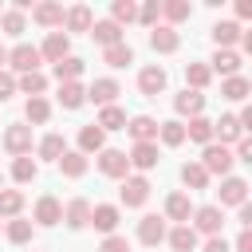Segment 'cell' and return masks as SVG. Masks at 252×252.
I'll use <instances>...</instances> for the list:
<instances>
[{
  "instance_id": "1",
  "label": "cell",
  "mask_w": 252,
  "mask_h": 252,
  "mask_svg": "<svg viewBox=\"0 0 252 252\" xmlns=\"http://www.w3.org/2000/svg\"><path fill=\"white\" fill-rule=\"evenodd\" d=\"M232 150L228 146H217V142H209L205 146V154H201V169L213 177V173H220V177H228V169H232Z\"/></svg>"
},
{
  "instance_id": "2",
  "label": "cell",
  "mask_w": 252,
  "mask_h": 252,
  "mask_svg": "<svg viewBox=\"0 0 252 252\" xmlns=\"http://www.w3.org/2000/svg\"><path fill=\"white\" fill-rule=\"evenodd\" d=\"M193 232H205V236H220V228H224V213H220V205H201V209H193V224H189Z\"/></svg>"
},
{
  "instance_id": "3",
  "label": "cell",
  "mask_w": 252,
  "mask_h": 252,
  "mask_svg": "<svg viewBox=\"0 0 252 252\" xmlns=\"http://www.w3.org/2000/svg\"><path fill=\"white\" fill-rule=\"evenodd\" d=\"M118 197H122L126 209H138V205H146V197H150V181H146L142 173H138V177H122Z\"/></svg>"
},
{
  "instance_id": "4",
  "label": "cell",
  "mask_w": 252,
  "mask_h": 252,
  "mask_svg": "<svg viewBox=\"0 0 252 252\" xmlns=\"http://www.w3.org/2000/svg\"><path fill=\"white\" fill-rule=\"evenodd\" d=\"M165 217H158V213H150V217H142L138 220V240L146 244V248H158L161 240H165Z\"/></svg>"
},
{
  "instance_id": "5",
  "label": "cell",
  "mask_w": 252,
  "mask_h": 252,
  "mask_svg": "<svg viewBox=\"0 0 252 252\" xmlns=\"http://www.w3.org/2000/svg\"><path fill=\"white\" fill-rule=\"evenodd\" d=\"M8 63H12V71H20V75L39 71V47H32V43H16V47L8 51Z\"/></svg>"
},
{
  "instance_id": "6",
  "label": "cell",
  "mask_w": 252,
  "mask_h": 252,
  "mask_svg": "<svg viewBox=\"0 0 252 252\" xmlns=\"http://www.w3.org/2000/svg\"><path fill=\"white\" fill-rule=\"evenodd\" d=\"M4 150L12 154V158H24V154H32V126H8L4 130Z\"/></svg>"
},
{
  "instance_id": "7",
  "label": "cell",
  "mask_w": 252,
  "mask_h": 252,
  "mask_svg": "<svg viewBox=\"0 0 252 252\" xmlns=\"http://www.w3.org/2000/svg\"><path fill=\"white\" fill-rule=\"evenodd\" d=\"M67 55H71V35H67V32H47V39H43V47H39V59L59 63V59H67Z\"/></svg>"
},
{
  "instance_id": "8",
  "label": "cell",
  "mask_w": 252,
  "mask_h": 252,
  "mask_svg": "<svg viewBox=\"0 0 252 252\" xmlns=\"http://www.w3.org/2000/svg\"><path fill=\"white\" fill-rule=\"evenodd\" d=\"M98 169L106 173V177H130V161H126V154L122 150H102L98 154Z\"/></svg>"
},
{
  "instance_id": "9",
  "label": "cell",
  "mask_w": 252,
  "mask_h": 252,
  "mask_svg": "<svg viewBox=\"0 0 252 252\" xmlns=\"http://www.w3.org/2000/svg\"><path fill=\"white\" fill-rule=\"evenodd\" d=\"M217 197H220V205H244L248 201V181L244 177H224L220 181V189H217Z\"/></svg>"
},
{
  "instance_id": "10",
  "label": "cell",
  "mask_w": 252,
  "mask_h": 252,
  "mask_svg": "<svg viewBox=\"0 0 252 252\" xmlns=\"http://www.w3.org/2000/svg\"><path fill=\"white\" fill-rule=\"evenodd\" d=\"M150 47H154V51H161V55H173V51L181 47V35H177L169 24H158V28L150 32Z\"/></svg>"
},
{
  "instance_id": "11",
  "label": "cell",
  "mask_w": 252,
  "mask_h": 252,
  "mask_svg": "<svg viewBox=\"0 0 252 252\" xmlns=\"http://www.w3.org/2000/svg\"><path fill=\"white\" fill-rule=\"evenodd\" d=\"M138 91H142L146 98H158V94L165 91V71H161V67H142V71H138Z\"/></svg>"
},
{
  "instance_id": "12",
  "label": "cell",
  "mask_w": 252,
  "mask_h": 252,
  "mask_svg": "<svg viewBox=\"0 0 252 252\" xmlns=\"http://www.w3.org/2000/svg\"><path fill=\"white\" fill-rule=\"evenodd\" d=\"M59 220H63V205H59L51 193H43V197L35 201V224L51 228V224H59Z\"/></svg>"
},
{
  "instance_id": "13",
  "label": "cell",
  "mask_w": 252,
  "mask_h": 252,
  "mask_svg": "<svg viewBox=\"0 0 252 252\" xmlns=\"http://www.w3.org/2000/svg\"><path fill=\"white\" fill-rule=\"evenodd\" d=\"M213 43H217V51H232V43H240V24L236 20L213 24Z\"/></svg>"
},
{
  "instance_id": "14",
  "label": "cell",
  "mask_w": 252,
  "mask_h": 252,
  "mask_svg": "<svg viewBox=\"0 0 252 252\" xmlns=\"http://www.w3.org/2000/svg\"><path fill=\"white\" fill-rule=\"evenodd\" d=\"M134 169H154L158 165V142H134V150H130V158H126Z\"/></svg>"
},
{
  "instance_id": "15",
  "label": "cell",
  "mask_w": 252,
  "mask_h": 252,
  "mask_svg": "<svg viewBox=\"0 0 252 252\" xmlns=\"http://www.w3.org/2000/svg\"><path fill=\"white\" fill-rule=\"evenodd\" d=\"M165 217L177 220V224H189V217H193V201H189V193H169V197H165Z\"/></svg>"
},
{
  "instance_id": "16",
  "label": "cell",
  "mask_w": 252,
  "mask_h": 252,
  "mask_svg": "<svg viewBox=\"0 0 252 252\" xmlns=\"http://www.w3.org/2000/svg\"><path fill=\"white\" fill-rule=\"evenodd\" d=\"M87 224H94L98 232H114L118 228V205H91V220Z\"/></svg>"
},
{
  "instance_id": "17",
  "label": "cell",
  "mask_w": 252,
  "mask_h": 252,
  "mask_svg": "<svg viewBox=\"0 0 252 252\" xmlns=\"http://www.w3.org/2000/svg\"><path fill=\"white\" fill-rule=\"evenodd\" d=\"M32 20H35L39 28H59V24H63V4L43 0V4H35V8H32Z\"/></svg>"
},
{
  "instance_id": "18",
  "label": "cell",
  "mask_w": 252,
  "mask_h": 252,
  "mask_svg": "<svg viewBox=\"0 0 252 252\" xmlns=\"http://www.w3.org/2000/svg\"><path fill=\"white\" fill-rule=\"evenodd\" d=\"M102 150H106V134H102L94 122L83 126V130H79V154L87 158V154H102Z\"/></svg>"
},
{
  "instance_id": "19",
  "label": "cell",
  "mask_w": 252,
  "mask_h": 252,
  "mask_svg": "<svg viewBox=\"0 0 252 252\" xmlns=\"http://www.w3.org/2000/svg\"><path fill=\"white\" fill-rule=\"evenodd\" d=\"M91 24H94V16H91L87 4H75V8L63 12V28L67 32H91Z\"/></svg>"
},
{
  "instance_id": "20",
  "label": "cell",
  "mask_w": 252,
  "mask_h": 252,
  "mask_svg": "<svg viewBox=\"0 0 252 252\" xmlns=\"http://www.w3.org/2000/svg\"><path fill=\"white\" fill-rule=\"evenodd\" d=\"M91 35H94V43H102V47L122 43V28H118L114 20H94V24H91Z\"/></svg>"
},
{
  "instance_id": "21",
  "label": "cell",
  "mask_w": 252,
  "mask_h": 252,
  "mask_svg": "<svg viewBox=\"0 0 252 252\" xmlns=\"http://www.w3.org/2000/svg\"><path fill=\"white\" fill-rule=\"evenodd\" d=\"M173 110H177V114H189V118H197V114L205 110V94H201V91H189V87H185V91H181V94L173 98Z\"/></svg>"
},
{
  "instance_id": "22",
  "label": "cell",
  "mask_w": 252,
  "mask_h": 252,
  "mask_svg": "<svg viewBox=\"0 0 252 252\" xmlns=\"http://www.w3.org/2000/svg\"><path fill=\"white\" fill-rule=\"evenodd\" d=\"M126 130L134 134V142H158V122H154L150 114H134V118L126 122Z\"/></svg>"
},
{
  "instance_id": "23",
  "label": "cell",
  "mask_w": 252,
  "mask_h": 252,
  "mask_svg": "<svg viewBox=\"0 0 252 252\" xmlns=\"http://www.w3.org/2000/svg\"><path fill=\"white\" fill-rule=\"evenodd\" d=\"M87 98L98 102V106H114V98H118V83H114V79H94V87L87 91Z\"/></svg>"
},
{
  "instance_id": "24",
  "label": "cell",
  "mask_w": 252,
  "mask_h": 252,
  "mask_svg": "<svg viewBox=\"0 0 252 252\" xmlns=\"http://www.w3.org/2000/svg\"><path fill=\"white\" fill-rule=\"evenodd\" d=\"M213 138H220V146L240 142V138H244V130L236 126V114H220V122H213Z\"/></svg>"
},
{
  "instance_id": "25",
  "label": "cell",
  "mask_w": 252,
  "mask_h": 252,
  "mask_svg": "<svg viewBox=\"0 0 252 252\" xmlns=\"http://www.w3.org/2000/svg\"><path fill=\"white\" fill-rule=\"evenodd\" d=\"M63 220H67L71 228H83V224L91 220V201H87V197H75V201H67V209H63Z\"/></svg>"
},
{
  "instance_id": "26",
  "label": "cell",
  "mask_w": 252,
  "mask_h": 252,
  "mask_svg": "<svg viewBox=\"0 0 252 252\" xmlns=\"http://www.w3.org/2000/svg\"><path fill=\"white\" fill-rule=\"evenodd\" d=\"M165 240H169L173 252H193V248H197V232H193L189 224H177L173 232H165Z\"/></svg>"
},
{
  "instance_id": "27",
  "label": "cell",
  "mask_w": 252,
  "mask_h": 252,
  "mask_svg": "<svg viewBox=\"0 0 252 252\" xmlns=\"http://www.w3.org/2000/svg\"><path fill=\"white\" fill-rule=\"evenodd\" d=\"M102 63H106V67H130V63H134L130 43L122 39V43H114V47H102Z\"/></svg>"
},
{
  "instance_id": "28",
  "label": "cell",
  "mask_w": 252,
  "mask_h": 252,
  "mask_svg": "<svg viewBox=\"0 0 252 252\" xmlns=\"http://www.w3.org/2000/svg\"><path fill=\"white\" fill-rule=\"evenodd\" d=\"M209 71H217V75L232 79V75H240V55H236V51H217V55H213V67H209Z\"/></svg>"
},
{
  "instance_id": "29",
  "label": "cell",
  "mask_w": 252,
  "mask_h": 252,
  "mask_svg": "<svg viewBox=\"0 0 252 252\" xmlns=\"http://www.w3.org/2000/svg\"><path fill=\"white\" fill-rule=\"evenodd\" d=\"M16 91H24L28 98H39V94L47 91V75H39V71H28V75H20V79H16Z\"/></svg>"
},
{
  "instance_id": "30",
  "label": "cell",
  "mask_w": 252,
  "mask_h": 252,
  "mask_svg": "<svg viewBox=\"0 0 252 252\" xmlns=\"http://www.w3.org/2000/svg\"><path fill=\"white\" fill-rule=\"evenodd\" d=\"M248 91H252V83H248L244 75H232V79H224V83H220V94H224L228 102H244V98H248Z\"/></svg>"
},
{
  "instance_id": "31",
  "label": "cell",
  "mask_w": 252,
  "mask_h": 252,
  "mask_svg": "<svg viewBox=\"0 0 252 252\" xmlns=\"http://www.w3.org/2000/svg\"><path fill=\"white\" fill-rule=\"evenodd\" d=\"M59 102H63L67 110H79V106L87 102V87H83V83H59Z\"/></svg>"
},
{
  "instance_id": "32",
  "label": "cell",
  "mask_w": 252,
  "mask_h": 252,
  "mask_svg": "<svg viewBox=\"0 0 252 252\" xmlns=\"http://www.w3.org/2000/svg\"><path fill=\"white\" fill-rule=\"evenodd\" d=\"M94 126H98L102 134H106V130H126V110H122V106H102Z\"/></svg>"
},
{
  "instance_id": "33",
  "label": "cell",
  "mask_w": 252,
  "mask_h": 252,
  "mask_svg": "<svg viewBox=\"0 0 252 252\" xmlns=\"http://www.w3.org/2000/svg\"><path fill=\"white\" fill-rule=\"evenodd\" d=\"M79 75H83V59L79 55H67V59L55 63V79L59 83H79Z\"/></svg>"
},
{
  "instance_id": "34",
  "label": "cell",
  "mask_w": 252,
  "mask_h": 252,
  "mask_svg": "<svg viewBox=\"0 0 252 252\" xmlns=\"http://www.w3.org/2000/svg\"><path fill=\"white\" fill-rule=\"evenodd\" d=\"M209 79H213L209 63H185V83H189V91H205Z\"/></svg>"
},
{
  "instance_id": "35",
  "label": "cell",
  "mask_w": 252,
  "mask_h": 252,
  "mask_svg": "<svg viewBox=\"0 0 252 252\" xmlns=\"http://www.w3.org/2000/svg\"><path fill=\"white\" fill-rule=\"evenodd\" d=\"M185 138H189V142H201V146H209V142H213V122H209V118H201V114H197V118H189V126H185Z\"/></svg>"
},
{
  "instance_id": "36",
  "label": "cell",
  "mask_w": 252,
  "mask_h": 252,
  "mask_svg": "<svg viewBox=\"0 0 252 252\" xmlns=\"http://www.w3.org/2000/svg\"><path fill=\"white\" fill-rule=\"evenodd\" d=\"M59 169H63V177H83V173H87V158H83L79 150H67V154L59 158Z\"/></svg>"
},
{
  "instance_id": "37",
  "label": "cell",
  "mask_w": 252,
  "mask_h": 252,
  "mask_svg": "<svg viewBox=\"0 0 252 252\" xmlns=\"http://www.w3.org/2000/svg\"><path fill=\"white\" fill-rule=\"evenodd\" d=\"M181 181H185V189H205L209 185V173L201 169V161H185L181 165Z\"/></svg>"
},
{
  "instance_id": "38",
  "label": "cell",
  "mask_w": 252,
  "mask_h": 252,
  "mask_svg": "<svg viewBox=\"0 0 252 252\" xmlns=\"http://www.w3.org/2000/svg\"><path fill=\"white\" fill-rule=\"evenodd\" d=\"M20 209H24V193L20 189H0V217H20Z\"/></svg>"
},
{
  "instance_id": "39",
  "label": "cell",
  "mask_w": 252,
  "mask_h": 252,
  "mask_svg": "<svg viewBox=\"0 0 252 252\" xmlns=\"http://www.w3.org/2000/svg\"><path fill=\"white\" fill-rule=\"evenodd\" d=\"M161 16H165V20H169V28H173V24L189 20V16H193V8H189V0H165V4H161Z\"/></svg>"
},
{
  "instance_id": "40",
  "label": "cell",
  "mask_w": 252,
  "mask_h": 252,
  "mask_svg": "<svg viewBox=\"0 0 252 252\" xmlns=\"http://www.w3.org/2000/svg\"><path fill=\"white\" fill-rule=\"evenodd\" d=\"M24 118H28V122H35V126H39V122H47V118H51V102H47L43 94H39V98H28Z\"/></svg>"
},
{
  "instance_id": "41",
  "label": "cell",
  "mask_w": 252,
  "mask_h": 252,
  "mask_svg": "<svg viewBox=\"0 0 252 252\" xmlns=\"http://www.w3.org/2000/svg\"><path fill=\"white\" fill-rule=\"evenodd\" d=\"M158 138L165 142V146H181L185 142V122H158Z\"/></svg>"
},
{
  "instance_id": "42",
  "label": "cell",
  "mask_w": 252,
  "mask_h": 252,
  "mask_svg": "<svg viewBox=\"0 0 252 252\" xmlns=\"http://www.w3.org/2000/svg\"><path fill=\"white\" fill-rule=\"evenodd\" d=\"M67 154V142H63V134H47L43 142H39V158H47V161H59Z\"/></svg>"
},
{
  "instance_id": "43",
  "label": "cell",
  "mask_w": 252,
  "mask_h": 252,
  "mask_svg": "<svg viewBox=\"0 0 252 252\" xmlns=\"http://www.w3.org/2000/svg\"><path fill=\"white\" fill-rule=\"evenodd\" d=\"M35 173H39V165L32 161V154H24V158H16V161H12V177H16L20 185L35 181Z\"/></svg>"
},
{
  "instance_id": "44",
  "label": "cell",
  "mask_w": 252,
  "mask_h": 252,
  "mask_svg": "<svg viewBox=\"0 0 252 252\" xmlns=\"http://www.w3.org/2000/svg\"><path fill=\"white\" fill-rule=\"evenodd\" d=\"M110 20L122 28V24H134L138 20V8L130 4V0H114V8H110Z\"/></svg>"
},
{
  "instance_id": "45",
  "label": "cell",
  "mask_w": 252,
  "mask_h": 252,
  "mask_svg": "<svg viewBox=\"0 0 252 252\" xmlns=\"http://www.w3.org/2000/svg\"><path fill=\"white\" fill-rule=\"evenodd\" d=\"M8 240H12V244H28V240H32V220L12 217V220H8Z\"/></svg>"
},
{
  "instance_id": "46",
  "label": "cell",
  "mask_w": 252,
  "mask_h": 252,
  "mask_svg": "<svg viewBox=\"0 0 252 252\" xmlns=\"http://www.w3.org/2000/svg\"><path fill=\"white\" fill-rule=\"evenodd\" d=\"M0 24H4V32H8V35H20V32L28 28V20H24V12H16V8H8V12H0Z\"/></svg>"
},
{
  "instance_id": "47",
  "label": "cell",
  "mask_w": 252,
  "mask_h": 252,
  "mask_svg": "<svg viewBox=\"0 0 252 252\" xmlns=\"http://www.w3.org/2000/svg\"><path fill=\"white\" fill-rule=\"evenodd\" d=\"M158 16H161V4H158V0H150V4L138 8V20H142L146 28H158Z\"/></svg>"
},
{
  "instance_id": "48",
  "label": "cell",
  "mask_w": 252,
  "mask_h": 252,
  "mask_svg": "<svg viewBox=\"0 0 252 252\" xmlns=\"http://www.w3.org/2000/svg\"><path fill=\"white\" fill-rule=\"evenodd\" d=\"M98 252H130V240L126 236H118V232H110L106 240H102V248Z\"/></svg>"
},
{
  "instance_id": "49",
  "label": "cell",
  "mask_w": 252,
  "mask_h": 252,
  "mask_svg": "<svg viewBox=\"0 0 252 252\" xmlns=\"http://www.w3.org/2000/svg\"><path fill=\"white\" fill-rule=\"evenodd\" d=\"M12 94H16V75L12 71H0V102L12 98Z\"/></svg>"
},
{
  "instance_id": "50",
  "label": "cell",
  "mask_w": 252,
  "mask_h": 252,
  "mask_svg": "<svg viewBox=\"0 0 252 252\" xmlns=\"http://www.w3.org/2000/svg\"><path fill=\"white\" fill-rule=\"evenodd\" d=\"M232 158H240V161H252V138H240V142H236V150H232Z\"/></svg>"
},
{
  "instance_id": "51",
  "label": "cell",
  "mask_w": 252,
  "mask_h": 252,
  "mask_svg": "<svg viewBox=\"0 0 252 252\" xmlns=\"http://www.w3.org/2000/svg\"><path fill=\"white\" fill-rule=\"evenodd\" d=\"M232 252H252V228H240V236H236Z\"/></svg>"
},
{
  "instance_id": "52",
  "label": "cell",
  "mask_w": 252,
  "mask_h": 252,
  "mask_svg": "<svg viewBox=\"0 0 252 252\" xmlns=\"http://www.w3.org/2000/svg\"><path fill=\"white\" fill-rule=\"evenodd\" d=\"M205 252H232V248H228L224 236H209V240H205Z\"/></svg>"
},
{
  "instance_id": "53",
  "label": "cell",
  "mask_w": 252,
  "mask_h": 252,
  "mask_svg": "<svg viewBox=\"0 0 252 252\" xmlns=\"http://www.w3.org/2000/svg\"><path fill=\"white\" fill-rule=\"evenodd\" d=\"M236 16L240 20H252V0H236Z\"/></svg>"
},
{
  "instance_id": "54",
  "label": "cell",
  "mask_w": 252,
  "mask_h": 252,
  "mask_svg": "<svg viewBox=\"0 0 252 252\" xmlns=\"http://www.w3.org/2000/svg\"><path fill=\"white\" fill-rule=\"evenodd\" d=\"M240 224H244V228H248V224H252V205H248V201H244V205H240Z\"/></svg>"
},
{
  "instance_id": "55",
  "label": "cell",
  "mask_w": 252,
  "mask_h": 252,
  "mask_svg": "<svg viewBox=\"0 0 252 252\" xmlns=\"http://www.w3.org/2000/svg\"><path fill=\"white\" fill-rule=\"evenodd\" d=\"M4 63H8V47L0 43V71H4Z\"/></svg>"
},
{
  "instance_id": "56",
  "label": "cell",
  "mask_w": 252,
  "mask_h": 252,
  "mask_svg": "<svg viewBox=\"0 0 252 252\" xmlns=\"http://www.w3.org/2000/svg\"><path fill=\"white\" fill-rule=\"evenodd\" d=\"M0 189H4V177H0Z\"/></svg>"
}]
</instances>
